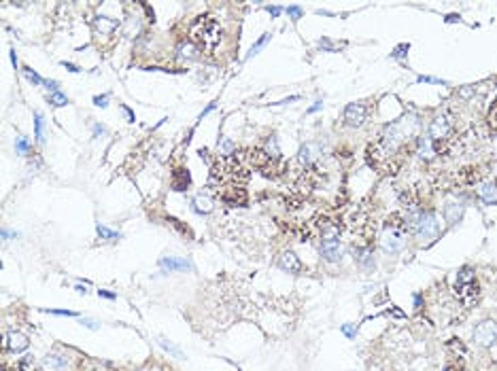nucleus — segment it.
Returning a JSON list of instances; mask_svg holds the SVG:
<instances>
[{"label": "nucleus", "instance_id": "f257e3e1", "mask_svg": "<svg viewBox=\"0 0 497 371\" xmlns=\"http://www.w3.org/2000/svg\"><path fill=\"white\" fill-rule=\"evenodd\" d=\"M189 37L191 42L200 47L202 51H212L221 40V24L210 15H200L191 26Z\"/></svg>", "mask_w": 497, "mask_h": 371}, {"label": "nucleus", "instance_id": "f03ea898", "mask_svg": "<svg viewBox=\"0 0 497 371\" xmlns=\"http://www.w3.org/2000/svg\"><path fill=\"white\" fill-rule=\"evenodd\" d=\"M413 227H414V231L421 240H436L440 235V225H438V219H436L434 212H425L423 210V215L418 217V221Z\"/></svg>", "mask_w": 497, "mask_h": 371}, {"label": "nucleus", "instance_id": "7ed1b4c3", "mask_svg": "<svg viewBox=\"0 0 497 371\" xmlns=\"http://www.w3.org/2000/svg\"><path fill=\"white\" fill-rule=\"evenodd\" d=\"M474 339H476V344L482 348H491L497 341V323L495 320L487 318V320H482L480 325H476V329H474Z\"/></svg>", "mask_w": 497, "mask_h": 371}, {"label": "nucleus", "instance_id": "20e7f679", "mask_svg": "<svg viewBox=\"0 0 497 371\" xmlns=\"http://www.w3.org/2000/svg\"><path fill=\"white\" fill-rule=\"evenodd\" d=\"M344 123L346 125H351V127H359V125H364V121H366V117H368V109H366V104H361V102H353V104H349L344 109Z\"/></svg>", "mask_w": 497, "mask_h": 371}, {"label": "nucleus", "instance_id": "39448f33", "mask_svg": "<svg viewBox=\"0 0 497 371\" xmlns=\"http://www.w3.org/2000/svg\"><path fill=\"white\" fill-rule=\"evenodd\" d=\"M317 231L321 235L323 242H338V238H340V225L333 223L331 219H325V217L317 221Z\"/></svg>", "mask_w": 497, "mask_h": 371}, {"label": "nucleus", "instance_id": "423d86ee", "mask_svg": "<svg viewBox=\"0 0 497 371\" xmlns=\"http://www.w3.org/2000/svg\"><path fill=\"white\" fill-rule=\"evenodd\" d=\"M276 265H279L283 272H289V274H300L302 272L300 259H297V255L291 253V251H283L279 255V259H276Z\"/></svg>", "mask_w": 497, "mask_h": 371}, {"label": "nucleus", "instance_id": "0eeeda50", "mask_svg": "<svg viewBox=\"0 0 497 371\" xmlns=\"http://www.w3.org/2000/svg\"><path fill=\"white\" fill-rule=\"evenodd\" d=\"M39 367H41L42 371H66V369H68V359H66L64 354L51 352V354L42 356L41 363H39Z\"/></svg>", "mask_w": 497, "mask_h": 371}, {"label": "nucleus", "instance_id": "6e6552de", "mask_svg": "<svg viewBox=\"0 0 497 371\" xmlns=\"http://www.w3.org/2000/svg\"><path fill=\"white\" fill-rule=\"evenodd\" d=\"M158 263L162 269H168V272H191L194 269V263L181 259V257H162Z\"/></svg>", "mask_w": 497, "mask_h": 371}, {"label": "nucleus", "instance_id": "1a4fd4ad", "mask_svg": "<svg viewBox=\"0 0 497 371\" xmlns=\"http://www.w3.org/2000/svg\"><path fill=\"white\" fill-rule=\"evenodd\" d=\"M455 289H457V293H459V297H461V301H463L467 308H472V305L478 301V297H480V289L476 287V282L457 284Z\"/></svg>", "mask_w": 497, "mask_h": 371}, {"label": "nucleus", "instance_id": "9d476101", "mask_svg": "<svg viewBox=\"0 0 497 371\" xmlns=\"http://www.w3.org/2000/svg\"><path fill=\"white\" fill-rule=\"evenodd\" d=\"M28 344H30L28 335L19 333V331H13V333H9V337H6V348H9L11 352H24Z\"/></svg>", "mask_w": 497, "mask_h": 371}, {"label": "nucleus", "instance_id": "9b49d317", "mask_svg": "<svg viewBox=\"0 0 497 371\" xmlns=\"http://www.w3.org/2000/svg\"><path fill=\"white\" fill-rule=\"evenodd\" d=\"M191 185V174L187 168H174L172 170V189L174 191H185Z\"/></svg>", "mask_w": 497, "mask_h": 371}, {"label": "nucleus", "instance_id": "f8f14e48", "mask_svg": "<svg viewBox=\"0 0 497 371\" xmlns=\"http://www.w3.org/2000/svg\"><path fill=\"white\" fill-rule=\"evenodd\" d=\"M321 257L328 261H340L342 259V246H340V242H323L321 244Z\"/></svg>", "mask_w": 497, "mask_h": 371}, {"label": "nucleus", "instance_id": "ddd939ff", "mask_svg": "<svg viewBox=\"0 0 497 371\" xmlns=\"http://www.w3.org/2000/svg\"><path fill=\"white\" fill-rule=\"evenodd\" d=\"M478 195H480V199L485 204H489V206H493V204H497V185L495 183H480L478 185Z\"/></svg>", "mask_w": 497, "mask_h": 371}, {"label": "nucleus", "instance_id": "4468645a", "mask_svg": "<svg viewBox=\"0 0 497 371\" xmlns=\"http://www.w3.org/2000/svg\"><path fill=\"white\" fill-rule=\"evenodd\" d=\"M94 28H96V32H100V34H109L113 30H117L119 21L117 19H111V17H104V15H98L94 19Z\"/></svg>", "mask_w": 497, "mask_h": 371}, {"label": "nucleus", "instance_id": "2eb2a0df", "mask_svg": "<svg viewBox=\"0 0 497 371\" xmlns=\"http://www.w3.org/2000/svg\"><path fill=\"white\" fill-rule=\"evenodd\" d=\"M463 217V204H459V202H453V204H449L444 208V219L449 221V223L453 225V223H457V221Z\"/></svg>", "mask_w": 497, "mask_h": 371}, {"label": "nucleus", "instance_id": "dca6fc26", "mask_svg": "<svg viewBox=\"0 0 497 371\" xmlns=\"http://www.w3.org/2000/svg\"><path fill=\"white\" fill-rule=\"evenodd\" d=\"M416 151H418V157H421V159H431V157H434V142H431V138H427V136L418 138Z\"/></svg>", "mask_w": 497, "mask_h": 371}, {"label": "nucleus", "instance_id": "f3484780", "mask_svg": "<svg viewBox=\"0 0 497 371\" xmlns=\"http://www.w3.org/2000/svg\"><path fill=\"white\" fill-rule=\"evenodd\" d=\"M317 157V147L315 145H302L300 153H297V159H300L302 166H310Z\"/></svg>", "mask_w": 497, "mask_h": 371}, {"label": "nucleus", "instance_id": "a211bd4d", "mask_svg": "<svg viewBox=\"0 0 497 371\" xmlns=\"http://www.w3.org/2000/svg\"><path fill=\"white\" fill-rule=\"evenodd\" d=\"M34 134L39 142H45V117L41 112H34Z\"/></svg>", "mask_w": 497, "mask_h": 371}, {"label": "nucleus", "instance_id": "6ab92c4d", "mask_svg": "<svg viewBox=\"0 0 497 371\" xmlns=\"http://www.w3.org/2000/svg\"><path fill=\"white\" fill-rule=\"evenodd\" d=\"M194 210L198 212V215H207V212L212 208V204H210V199H207V197H202V195H198L194 202Z\"/></svg>", "mask_w": 497, "mask_h": 371}, {"label": "nucleus", "instance_id": "aec40b11", "mask_svg": "<svg viewBox=\"0 0 497 371\" xmlns=\"http://www.w3.org/2000/svg\"><path fill=\"white\" fill-rule=\"evenodd\" d=\"M264 151L270 155V157H272V159H274V157H279L281 155V148H279V140H276V136H270L268 138V142H266V147H264Z\"/></svg>", "mask_w": 497, "mask_h": 371}, {"label": "nucleus", "instance_id": "412c9836", "mask_svg": "<svg viewBox=\"0 0 497 371\" xmlns=\"http://www.w3.org/2000/svg\"><path fill=\"white\" fill-rule=\"evenodd\" d=\"M15 151L19 153V155H28L32 151V145H30V140H28L26 136H19V138H15Z\"/></svg>", "mask_w": 497, "mask_h": 371}, {"label": "nucleus", "instance_id": "4be33fe9", "mask_svg": "<svg viewBox=\"0 0 497 371\" xmlns=\"http://www.w3.org/2000/svg\"><path fill=\"white\" fill-rule=\"evenodd\" d=\"M467 282H474V269L472 267H461L459 276H457V284H467Z\"/></svg>", "mask_w": 497, "mask_h": 371}, {"label": "nucleus", "instance_id": "5701e85b", "mask_svg": "<svg viewBox=\"0 0 497 371\" xmlns=\"http://www.w3.org/2000/svg\"><path fill=\"white\" fill-rule=\"evenodd\" d=\"M24 74H26V78H28V81H30V83H34V85H45V81H47V78H42L41 74H37V73H34V70H32L30 66H24Z\"/></svg>", "mask_w": 497, "mask_h": 371}, {"label": "nucleus", "instance_id": "b1692460", "mask_svg": "<svg viewBox=\"0 0 497 371\" xmlns=\"http://www.w3.org/2000/svg\"><path fill=\"white\" fill-rule=\"evenodd\" d=\"M47 100H49V104H53V106H66L68 104V98L64 96L62 91H53V94H49Z\"/></svg>", "mask_w": 497, "mask_h": 371}, {"label": "nucleus", "instance_id": "393cba45", "mask_svg": "<svg viewBox=\"0 0 497 371\" xmlns=\"http://www.w3.org/2000/svg\"><path fill=\"white\" fill-rule=\"evenodd\" d=\"M158 341H160V346H162V348H164V350H168L170 354L179 356V359H183V356H185V354H183V352H181V350H179V348H176L174 344H170V341H168L166 337H158Z\"/></svg>", "mask_w": 497, "mask_h": 371}, {"label": "nucleus", "instance_id": "a878e982", "mask_svg": "<svg viewBox=\"0 0 497 371\" xmlns=\"http://www.w3.org/2000/svg\"><path fill=\"white\" fill-rule=\"evenodd\" d=\"M98 235L104 238V240H117V238H122V233H119V231H113V229H109V227H104V225H98Z\"/></svg>", "mask_w": 497, "mask_h": 371}, {"label": "nucleus", "instance_id": "bb28decb", "mask_svg": "<svg viewBox=\"0 0 497 371\" xmlns=\"http://www.w3.org/2000/svg\"><path fill=\"white\" fill-rule=\"evenodd\" d=\"M179 55L181 58H194L196 55V45L194 42H183V45L179 47Z\"/></svg>", "mask_w": 497, "mask_h": 371}, {"label": "nucleus", "instance_id": "cd10ccee", "mask_svg": "<svg viewBox=\"0 0 497 371\" xmlns=\"http://www.w3.org/2000/svg\"><path fill=\"white\" fill-rule=\"evenodd\" d=\"M268 38H270V37H268V34H264V37H261V38H259L257 42H255V45L251 47V51H248V53H247V60H251V58H253V55H255V53H257V51H261V47H264V45H266V42H268Z\"/></svg>", "mask_w": 497, "mask_h": 371}, {"label": "nucleus", "instance_id": "c85d7f7f", "mask_svg": "<svg viewBox=\"0 0 497 371\" xmlns=\"http://www.w3.org/2000/svg\"><path fill=\"white\" fill-rule=\"evenodd\" d=\"M406 53H408V45H400L395 49V51L391 53V58H395V60H402V58H406Z\"/></svg>", "mask_w": 497, "mask_h": 371}, {"label": "nucleus", "instance_id": "c756f323", "mask_svg": "<svg viewBox=\"0 0 497 371\" xmlns=\"http://www.w3.org/2000/svg\"><path fill=\"white\" fill-rule=\"evenodd\" d=\"M418 83H434V85H444V81L442 78H436V76H425V74H421L416 78Z\"/></svg>", "mask_w": 497, "mask_h": 371}, {"label": "nucleus", "instance_id": "7c9ffc66", "mask_svg": "<svg viewBox=\"0 0 497 371\" xmlns=\"http://www.w3.org/2000/svg\"><path fill=\"white\" fill-rule=\"evenodd\" d=\"M109 98H111V96H104V94H102V96H96V98H94V104L98 106V109H104V106H109V102H111Z\"/></svg>", "mask_w": 497, "mask_h": 371}, {"label": "nucleus", "instance_id": "2f4dec72", "mask_svg": "<svg viewBox=\"0 0 497 371\" xmlns=\"http://www.w3.org/2000/svg\"><path fill=\"white\" fill-rule=\"evenodd\" d=\"M47 314H55V316H79L77 312H70V310H45Z\"/></svg>", "mask_w": 497, "mask_h": 371}, {"label": "nucleus", "instance_id": "473e14b6", "mask_svg": "<svg viewBox=\"0 0 497 371\" xmlns=\"http://www.w3.org/2000/svg\"><path fill=\"white\" fill-rule=\"evenodd\" d=\"M232 148H234L232 140H223V142H221V147H219V151H221L223 155H230V153H232Z\"/></svg>", "mask_w": 497, "mask_h": 371}, {"label": "nucleus", "instance_id": "72a5a7b5", "mask_svg": "<svg viewBox=\"0 0 497 371\" xmlns=\"http://www.w3.org/2000/svg\"><path fill=\"white\" fill-rule=\"evenodd\" d=\"M474 91H476L474 87H461V89H459V96L463 98V100H467V98H472V96H474Z\"/></svg>", "mask_w": 497, "mask_h": 371}, {"label": "nucleus", "instance_id": "f704fd0d", "mask_svg": "<svg viewBox=\"0 0 497 371\" xmlns=\"http://www.w3.org/2000/svg\"><path fill=\"white\" fill-rule=\"evenodd\" d=\"M489 121H491V125L497 130V102L493 104V109H491V115H489Z\"/></svg>", "mask_w": 497, "mask_h": 371}, {"label": "nucleus", "instance_id": "c9c22d12", "mask_svg": "<svg viewBox=\"0 0 497 371\" xmlns=\"http://www.w3.org/2000/svg\"><path fill=\"white\" fill-rule=\"evenodd\" d=\"M289 13H291V17H293V19H300L302 17V9H300V6H289Z\"/></svg>", "mask_w": 497, "mask_h": 371}, {"label": "nucleus", "instance_id": "e433bc0d", "mask_svg": "<svg viewBox=\"0 0 497 371\" xmlns=\"http://www.w3.org/2000/svg\"><path fill=\"white\" fill-rule=\"evenodd\" d=\"M342 333L346 335V337H355V327L353 325H344L342 327Z\"/></svg>", "mask_w": 497, "mask_h": 371}, {"label": "nucleus", "instance_id": "4c0bfd02", "mask_svg": "<svg viewBox=\"0 0 497 371\" xmlns=\"http://www.w3.org/2000/svg\"><path fill=\"white\" fill-rule=\"evenodd\" d=\"M45 87L51 91V94H53V91H60V85L55 83V81H45Z\"/></svg>", "mask_w": 497, "mask_h": 371}, {"label": "nucleus", "instance_id": "58836bf2", "mask_svg": "<svg viewBox=\"0 0 497 371\" xmlns=\"http://www.w3.org/2000/svg\"><path fill=\"white\" fill-rule=\"evenodd\" d=\"M104 132H106V127L102 123H94V136H102Z\"/></svg>", "mask_w": 497, "mask_h": 371}, {"label": "nucleus", "instance_id": "ea45409f", "mask_svg": "<svg viewBox=\"0 0 497 371\" xmlns=\"http://www.w3.org/2000/svg\"><path fill=\"white\" fill-rule=\"evenodd\" d=\"M98 295L104 297V299H115V297H117L115 293H111V291H104V289H102V291H98Z\"/></svg>", "mask_w": 497, "mask_h": 371}, {"label": "nucleus", "instance_id": "a19ab883", "mask_svg": "<svg viewBox=\"0 0 497 371\" xmlns=\"http://www.w3.org/2000/svg\"><path fill=\"white\" fill-rule=\"evenodd\" d=\"M321 106H323V102H321V100H317V102H315V104H312L310 109H308V115H310V112H317V111H321Z\"/></svg>", "mask_w": 497, "mask_h": 371}, {"label": "nucleus", "instance_id": "79ce46f5", "mask_svg": "<svg viewBox=\"0 0 497 371\" xmlns=\"http://www.w3.org/2000/svg\"><path fill=\"white\" fill-rule=\"evenodd\" d=\"M62 66H66V70H70V73H79V66H75V64H68V62H62Z\"/></svg>", "mask_w": 497, "mask_h": 371}, {"label": "nucleus", "instance_id": "37998d69", "mask_svg": "<svg viewBox=\"0 0 497 371\" xmlns=\"http://www.w3.org/2000/svg\"><path fill=\"white\" fill-rule=\"evenodd\" d=\"M15 231H9V229H2V240H11V238H15Z\"/></svg>", "mask_w": 497, "mask_h": 371}, {"label": "nucleus", "instance_id": "c03bdc74", "mask_svg": "<svg viewBox=\"0 0 497 371\" xmlns=\"http://www.w3.org/2000/svg\"><path fill=\"white\" fill-rule=\"evenodd\" d=\"M122 111H124L125 115H127V121H130V123H132V121H134V112H132L130 109H127V106H124V104H122Z\"/></svg>", "mask_w": 497, "mask_h": 371}, {"label": "nucleus", "instance_id": "a18cd8bd", "mask_svg": "<svg viewBox=\"0 0 497 371\" xmlns=\"http://www.w3.org/2000/svg\"><path fill=\"white\" fill-rule=\"evenodd\" d=\"M266 9H268L270 13H272V15H274V17H276V15H281V11H283V9H281V6H266Z\"/></svg>", "mask_w": 497, "mask_h": 371}, {"label": "nucleus", "instance_id": "49530a36", "mask_svg": "<svg viewBox=\"0 0 497 371\" xmlns=\"http://www.w3.org/2000/svg\"><path fill=\"white\" fill-rule=\"evenodd\" d=\"M79 323H81V325H85V327H89V329H98V325H96V323H89V320H85V318H81Z\"/></svg>", "mask_w": 497, "mask_h": 371}, {"label": "nucleus", "instance_id": "de8ad7c7", "mask_svg": "<svg viewBox=\"0 0 497 371\" xmlns=\"http://www.w3.org/2000/svg\"><path fill=\"white\" fill-rule=\"evenodd\" d=\"M9 58H11V64H13V68H17V55H15V51H13V49H11Z\"/></svg>", "mask_w": 497, "mask_h": 371}, {"label": "nucleus", "instance_id": "09e8293b", "mask_svg": "<svg viewBox=\"0 0 497 371\" xmlns=\"http://www.w3.org/2000/svg\"><path fill=\"white\" fill-rule=\"evenodd\" d=\"M446 21H459V17L457 15H451V17H446Z\"/></svg>", "mask_w": 497, "mask_h": 371}, {"label": "nucleus", "instance_id": "8fccbe9b", "mask_svg": "<svg viewBox=\"0 0 497 371\" xmlns=\"http://www.w3.org/2000/svg\"><path fill=\"white\" fill-rule=\"evenodd\" d=\"M138 371H147V369H138Z\"/></svg>", "mask_w": 497, "mask_h": 371}]
</instances>
